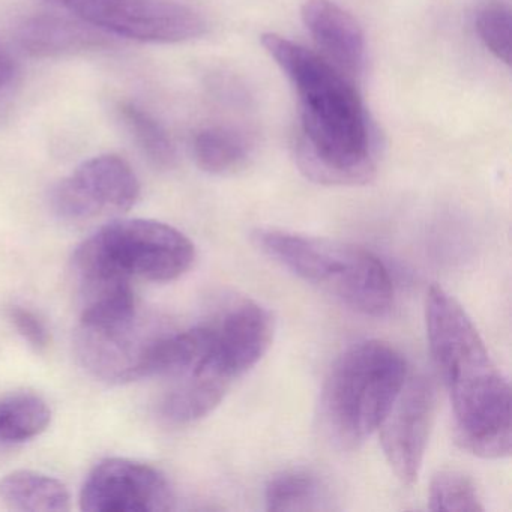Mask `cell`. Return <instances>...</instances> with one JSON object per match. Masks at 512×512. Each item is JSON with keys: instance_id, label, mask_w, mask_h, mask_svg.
<instances>
[{"instance_id": "obj_7", "label": "cell", "mask_w": 512, "mask_h": 512, "mask_svg": "<svg viewBox=\"0 0 512 512\" xmlns=\"http://www.w3.org/2000/svg\"><path fill=\"white\" fill-rule=\"evenodd\" d=\"M140 184L127 161L118 155H100L80 164L50 194L58 217L73 223L112 214H124L136 205Z\"/></svg>"}, {"instance_id": "obj_14", "label": "cell", "mask_w": 512, "mask_h": 512, "mask_svg": "<svg viewBox=\"0 0 512 512\" xmlns=\"http://www.w3.org/2000/svg\"><path fill=\"white\" fill-rule=\"evenodd\" d=\"M0 500L22 512H65L71 496L64 482L32 470H16L0 479Z\"/></svg>"}, {"instance_id": "obj_13", "label": "cell", "mask_w": 512, "mask_h": 512, "mask_svg": "<svg viewBox=\"0 0 512 512\" xmlns=\"http://www.w3.org/2000/svg\"><path fill=\"white\" fill-rule=\"evenodd\" d=\"M106 32L83 20L59 16H38L26 20L17 32L20 46L37 58L76 55L109 49L112 41Z\"/></svg>"}, {"instance_id": "obj_18", "label": "cell", "mask_w": 512, "mask_h": 512, "mask_svg": "<svg viewBox=\"0 0 512 512\" xmlns=\"http://www.w3.org/2000/svg\"><path fill=\"white\" fill-rule=\"evenodd\" d=\"M119 118L133 137L137 148L158 169H172L176 164V148L163 125L142 107L122 103Z\"/></svg>"}, {"instance_id": "obj_11", "label": "cell", "mask_w": 512, "mask_h": 512, "mask_svg": "<svg viewBox=\"0 0 512 512\" xmlns=\"http://www.w3.org/2000/svg\"><path fill=\"white\" fill-rule=\"evenodd\" d=\"M214 329L215 358L235 380L256 367L274 340L271 313L251 299L230 305Z\"/></svg>"}, {"instance_id": "obj_3", "label": "cell", "mask_w": 512, "mask_h": 512, "mask_svg": "<svg viewBox=\"0 0 512 512\" xmlns=\"http://www.w3.org/2000/svg\"><path fill=\"white\" fill-rule=\"evenodd\" d=\"M407 377L404 356L389 343L365 340L347 347L322 388L320 419L341 449L359 448L379 431Z\"/></svg>"}, {"instance_id": "obj_2", "label": "cell", "mask_w": 512, "mask_h": 512, "mask_svg": "<svg viewBox=\"0 0 512 512\" xmlns=\"http://www.w3.org/2000/svg\"><path fill=\"white\" fill-rule=\"evenodd\" d=\"M428 344L461 445L487 460L511 454V388L460 302L440 286L425 301Z\"/></svg>"}, {"instance_id": "obj_21", "label": "cell", "mask_w": 512, "mask_h": 512, "mask_svg": "<svg viewBox=\"0 0 512 512\" xmlns=\"http://www.w3.org/2000/svg\"><path fill=\"white\" fill-rule=\"evenodd\" d=\"M8 319L13 323L16 331L28 341L29 346L41 352L46 350L50 344V332L46 323L34 313L23 307H11L8 310Z\"/></svg>"}, {"instance_id": "obj_1", "label": "cell", "mask_w": 512, "mask_h": 512, "mask_svg": "<svg viewBox=\"0 0 512 512\" xmlns=\"http://www.w3.org/2000/svg\"><path fill=\"white\" fill-rule=\"evenodd\" d=\"M260 41L298 95L293 149L299 170L331 187L368 184L376 176L379 140L355 80L281 35L269 32Z\"/></svg>"}, {"instance_id": "obj_9", "label": "cell", "mask_w": 512, "mask_h": 512, "mask_svg": "<svg viewBox=\"0 0 512 512\" xmlns=\"http://www.w3.org/2000/svg\"><path fill=\"white\" fill-rule=\"evenodd\" d=\"M173 503L172 485L160 470L127 458L101 461L80 491L86 512H164Z\"/></svg>"}, {"instance_id": "obj_19", "label": "cell", "mask_w": 512, "mask_h": 512, "mask_svg": "<svg viewBox=\"0 0 512 512\" xmlns=\"http://www.w3.org/2000/svg\"><path fill=\"white\" fill-rule=\"evenodd\" d=\"M428 508L448 512L484 511L475 482L457 470H442L434 476L428 491Z\"/></svg>"}, {"instance_id": "obj_15", "label": "cell", "mask_w": 512, "mask_h": 512, "mask_svg": "<svg viewBox=\"0 0 512 512\" xmlns=\"http://www.w3.org/2000/svg\"><path fill=\"white\" fill-rule=\"evenodd\" d=\"M328 485L317 473L289 469L269 479L265 488L268 511H322L329 508Z\"/></svg>"}, {"instance_id": "obj_8", "label": "cell", "mask_w": 512, "mask_h": 512, "mask_svg": "<svg viewBox=\"0 0 512 512\" xmlns=\"http://www.w3.org/2000/svg\"><path fill=\"white\" fill-rule=\"evenodd\" d=\"M160 335L145 325L137 311L124 319L80 320L74 346L80 364L92 376L127 383L148 377L149 358Z\"/></svg>"}, {"instance_id": "obj_16", "label": "cell", "mask_w": 512, "mask_h": 512, "mask_svg": "<svg viewBox=\"0 0 512 512\" xmlns=\"http://www.w3.org/2000/svg\"><path fill=\"white\" fill-rule=\"evenodd\" d=\"M193 155L197 166L209 175H232L247 166L251 145L233 128L208 127L194 136Z\"/></svg>"}, {"instance_id": "obj_12", "label": "cell", "mask_w": 512, "mask_h": 512, "mask_svg": "<svg viewBox=\"0 0 512 512\" xmlns=\"http://www.w3.org/2000/svg\"><path fill=\"white\" fill-rule=\"evenodd\" d=\"M302 22L326 62L356 80L365 67V35L352 14L331 0H307Z\"/></svg>"}, {"instance_id": "obj_5", "label": "cell", "mask_w": 512, "mask_h": 512, "mask_svg": "<svg viewBox=\"0 0 512 512\" xmlns=\"http://www.w3.org/2000/svg\"><path fill=\"white\" fill-rule=\"evenodd\" d=\"M88 241L131 280L169 283L187 274L196 262L191 239L181 230L155 220L113 221Z\"/></svg>"}, {"instance_id": "obj_17", "label": "cell", "mask_w": 512, "mask_h": 512, "mask_svg": "<svg viewBox=\"0 0 512 512\" xmlns=\"http://www.w3.org/2000/svg\"><path fill=\"white\" fill-rule=\"evenodd\" d=\"M50 421L52 410L40 395L14 392L0 398V442H28L44 433Z\"/></svg>"}, {"instance_id": "obj_23", "label": "cell", "mask_w": 512, "mask_h": 512, "mask_svg": "<svg viewBox=\"0 0 512 512\" xmlns=\"http://www.w3.org/2000/svg\"><path fill=\"white\" fill-rule=\"evenodd\" d=\"M53 2H59V4L65 5V7H67V4L70 2V0H53Z\"/></svg>"}, {"instance_id": "obj_6", "label": "cell", "mask_w": 512, "mask_h": 512, "mask_svg": "<svg viewBox=\"0 0 512 512\" xmlns=\"http://www.w3.org/2000/svg\"><path fill=\"white\" fill-rule=\"evenodd\" d=\"M67 8L106 34L142 43H184L206 32L205 19L178 0H70Z\"/></svg>"}, {"instance_id": "obj_4", "label": "cell", "mask_w": 512, "mask_h": 512, "mask_svg": "<svg viewBox=\"0 0 512 512\" xmlns=\"http://www.w3.org/2000/svg\"><path fill=\"white\" fill-rule=\"evenodd\" d=\"M254 241L266 256L355 313L382 317L394 305L391 274L367 248L278 229L257 230Z\"/></svg>"}, {"instance_id": "obj_20", "label": "cell", "mask_w": 512, "mask_h": 512, "mask_svg": "<svg viewBox=\"0 0 512 512\" xmlns=\"http://www.w3.org/2000/svg\"><path fill=\"white\" fill-rule=\"evenodd\" d=\"M476 32L496 59L511 65V10L505 4L484 5L476 16Z\"/></svg>"}, {"instance_id": "obj_10", "label": "cell", "mask_w": 512, "mask_h": 512, "mask_svg": "<svg viewBox=\"0 0 512 512\" xmlns=\"http://www.w3.org/2000/svg\"><path fill=\"white\" fill-rule=\"evenodd\" d=\"M436 415V389L425 376L407 377L380 425V443L392 472L404 485L418 479Z\"/></svg>"}, {"instance_id": "obj_22", "label": "cell", "mask_w": 512, "mask_h": 512, "mask_svg": "<svg viewBox=\"0 0 512 512\" xmlns=\"http://www.w3.org/2000/svg\"><path fill=\"white\" fill-rule=\"evenodd\" d=\"M14 73H16V65H14L13 58L4 47H0V89L11 82Z\"/></svg>"}]
</instances>
